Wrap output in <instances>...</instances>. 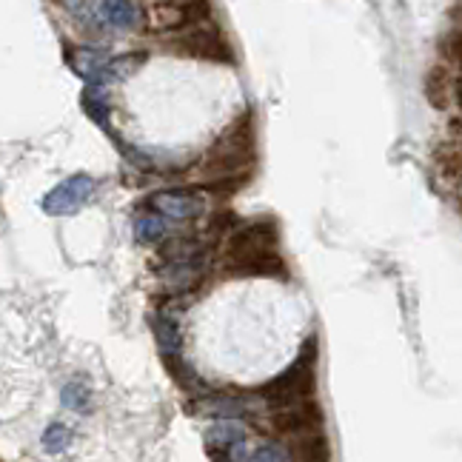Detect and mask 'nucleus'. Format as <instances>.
<instances>
[{"label":"nucleus","instance_id":"nucleus-9","mask_svg":"<svg viewBox=\"0 0 462 462\" xmlns=\"http://www.w3.org/2000/svg\"><path fill=\"white\" fill-rule=\"evenodd\" d=\"M100 14L115 29H134L140 23V9L134 0H103Z\"/></svg>","mask_w":462,"mask_h":462},{"label":"nucleus","instance_id":"nucleus-5","mask_svg":"<svg viewBox=\"0 0 462 462\" xmlns=\"http://www.w3.org/2000/svg\"><path fill=\"white\" fill-rule=\"evenodd\" d=\"M220 462H291L289 457V448L286 446H280L277 439H260V442H248L240 439L235 442Z\"/></svg>","mask_w":462,"mask_h":462},{"label":"nucleus","instance_id":"nucleus-7","mask_svg":"<svg viewBox=\"0 0 462 462\" xmlns=\"http://www.w3.org/2000/svg\"><path fill=\"white\" fill-rule=\"evenodd\" d=\"M289 457L291 462H331V442L323 429L300 434L289 446Z\"/></svg>","mask_w":462,"mask_h":462},{"label":"nucleus","instance_id":"nucleus-3","mask_svg":"<svg viewBox=\"0 0 462 462\" xmlns=\"http://www.w3.org/2000/svg\"><path fill=\"white\" fill-rule=\"evenodd\" d=\"M272 429L280 437H300V434L317 431V429H323V408L314 400L297 402L289 408H277L272 414Z\"/></svg>","mask_w":462,"mask_h":462},{"label":"nucleus","instance_id":"nucleus-12","mask_svg":"<svg viewBox=\"0 0 462 462\" xmlns=\"http://www.w3.org/2000/svg\"><path fill=\"white\" fill-rule=\"evenodd\" d=\"M166 235V226L160 217H140L137 220V240L140 243H154Z\"/></svg>","mask_w":462,"mask_h":462},{"label":"nucleus","instance_id":"nucleus-8","mask_svg":"<svg viewBox=\"0 0 462 462\" xmlns=\"http://www.w3.org/2000/svg\"><path fill=\"white\" fill-rule=\"evenodd\" d=\"M109 66H112V58L103 55L100 49L80 46V49L72 51V69H75V75H80L88 83L103 80L106 75H109Z\"/></svg>","mask_w":462,"mask_h":462},{"label":"nucleus","instance_id":"nucleus-10","mask_svg":"<svg viewBox=\"0 0 462 462\" xmlns=\"http://www.w3.org/2000/svg\"><path fill=\"white\" fill-rule=\"evenodd\" d=\"M60 400H63V405L69 408V411H80V414H88V411H92V391H88V385H83V383H78V380L63 385Z\"/></svg>","mask_w":462,"mask_h":462},{"label":"nucleus","instance_id":"nucleus-2","mask_svg":"<svg viewBox=\"0 0 462 462\" xmlns=\"http://www.w3.org/2000/svg\"><path fill=\"white\" fill-rule=\"evenodd\" d=\"M95 194V180L88 174H72L66 177L63 183H58L43 198V211L51 217H63V215H75L78 208L88 203V198Z\"/></svg>","mask_w":462,"mask_h":462},{"label":"nucleus","instance_id":"nucleus-11","mask_svg":"<svg viewBox=\"0 0 462 462\" xmlns=\"http://www.w3.org/2000/svg\"><path fill=\"white\" fill-rule=\"evenodd\" d=\"M69 442H72V431H69V425L63 422H49L41 437V446L49 454H63L69 448Z\"/></svg>","mask_w":462,"mask_h":462},{"label":"nucleus","instance_id":"nucleus-1","mask_svg":"<svg viewBox=\"0 0 462 462\" xmlns=\"http://www.w3.org/2000/svg\"><path fill=\"white\" fill-rule=\"evenodd\" d=\"M314 360H317V337H309V343L303 346V357H300L294 365H289L282 374H277L274 380L260 385L257 397L265 405H272L274 411L277 408H289L297 402L314 400V391H317V377H314L317 363Z\"/></svg>","mask_w":462,"mask_h":462},{"label":"nucleus","instance_id":"nucleus-4","mask_svg":"<svg viewBox=\"0 0 462 462\" xmlns=\"http://www.w3.org/2000/svg\"><path fill=\"white\" fill-rule=\"evenodd\" d=\"M189 414L194 417H217V420H245L252 414V405L245 400H237L235 394H203L198 400H191Z\"/></svg>","mask_w":462,"mask_h":462},{"label":"nucleus","instance_id":"nucleus-6","mask_svg":"<svg viewBox=\"0 0 462 462\" xmlns=\"http://www.w3.org/2000/svg\"><path fill=\"white\" fill-rule=\"evenodd\" d=\"M248 437V429L240 422V420H217L215 425H208L206 431V448H208V457L220 462L223 454L235 446V442L245 439Z\"/></svg>","mask_w":462,"mask_h":462}]
</instances>
